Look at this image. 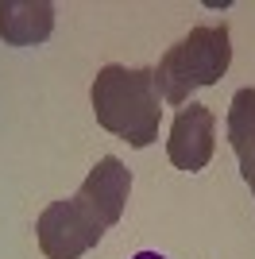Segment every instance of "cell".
<instances>
[{
  "instance_id": "cell-1",
  "label": "cell",
  "mask_w": 255,
  "mask_h": 259,
  "mask_svg": "<svg viewBox=\"0 0 255 259\" xmlns=\"http://www.w3.org/2000/svg\"><path fill=\"white\" fill-rule=\"evenodd\" d=\"M132 190V170L116 155H105L85 174L81 190L66 201L42 209L39 217V248L47 259H77L120 221Z\"/></svg>"
},
{
  "instance_id": "cell-2",
  "label": "cell",
  "mask_w": 255,
  "mask_h": 259,
  "mask_svg": "<svg viewBox=\"0 0 255 259\" xmlns=\"http://www.w3.org/2000/svg\"><path fill=\"white\" fill-rule=\"evenodd\" d=\"M159 85H155V70H139V66H105L93 77V112L97 124L132 147H147L159 136Z\"/></svg>"
},
{
  "instance_id": "cell-3",
  "label": "cell",
  "mask_w": 255,
  "mask_h": 259,
  "mask_svg": "<svg viewBox=\"0 0 255 259\" xmlns=\"http://www.w3.org/2000/svg\"><path fill=\"white\" fill-rule=\"evenodd\" d=\"M232 62V35L224 23H205L193 27L186 39L162 54L159 70H155V85L159 97L170 105H186L197 89H209L224 77Z\"/></svg>"
},
{
  "instance_id": "cell-4",
  "label": "cell",
  "mask_w": 255,
  "mask_h": 259,
  "mask_svg": "<svg viewBox=\"0 0 255 259\" xmlns=\"http://www.w3.org/2000/svg\"><path fill=\"white\" fill-rule=\"evenodd\" d=\"M217 147V116L212 108L190 101L186 108H178V116L170 124V140H166V155L178 170H205Z\"/></svg>"
},
{
  "instance_id": "cell-5",
  "label": "cell",
  "mask_w": 255,
  "mask_h": 259,
  "mask_svg": "<svg viewBox=\"0 0 255 259\" xmlns=\"http://www.w3.org/2000/svg\"><path fill=\"white\" fill-rule=\"evenodd\" d=\"M54 31V4L47 0H0V39L12 47L42 43Z\"/></svg>"
},
{
  "instance_id": "cell-6",
  "label": "cell",
  "mask_w": 255,
  "mask_h": 259,
  "mask_svg": "<svg viewBox=\"0 0 255 259\" xmlns=\"http://www.w3.org/2000/svg\"><path fill=\"white\" fill-rule=\"evenodd\" d=\"M228 143H232L240 174L255 194V89H240L228 105Z\"/></svg>"
},
{
  "instance_id": "cell-7",
  "label": "cell",
  "mask_w": 255,
  "mask_h": 259,
  "mask_svg": "<svg viewBox=\"0 0 255 259\" xmlns=\"http://www.w3.org/2000/svg\"><path fill=\"white\" fill-rule=\"evenodd\" d=\"M132 259H162L159 251H139V255H132Z\"/></svg>"
}]
</instances>
